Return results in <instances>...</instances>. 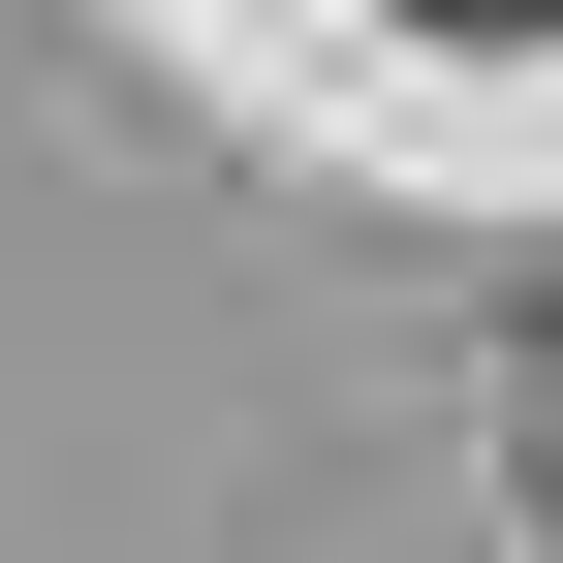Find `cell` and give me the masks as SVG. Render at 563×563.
Segmentation results:
<instances>
[{
    "label": "cell",
    "mask_w": 563,
    "mask_h": 563,
    "mask_svg": "<svg viewBox=\"0 0 563 563\" xmlns=\"http://www.w3.org/2000/svg\"><path fill=\"white\" fill-rule=\"evenodd\" d=\"M407 32H563V0H407Z\"/></svg>",
    "instance_id": "cell-1"
}]
</instances>
